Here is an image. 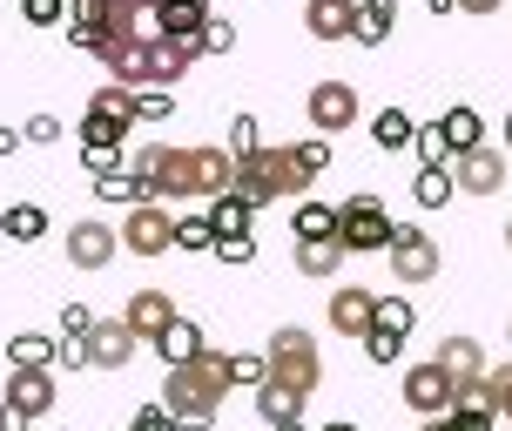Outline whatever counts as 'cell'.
Masks as SVG:
<instances>
[{"label": "cell", "mask_w": 512, "mask_h": 431, "mask_svg": "<svg viewBox=\"0 0 512 431\" xmlns=\"http://www.w3.org/2000/svg\"><path fill=\"white\" fill-rule=\"evenodd\" d=\"M230 398V357L223 351H196L189 364H169V378H162V405L176 411L182 431H203L216 425V405Z\"/></svg>", "instance_id": "1"}, {"label": "cell", "mask_w": 512, "mask_h": 431, "mask_svg": "<svg viewBox=\"0 0 512 431\" xmlns=\"http://www.w3.org/2000/svg\"><path fill=\"white\" fill-rule=\"evenodd\" d=\"M230 189L250 209H263V203H283V196H304L310 176L297 169V155H290V149H250V155H236V182H230Z\"/></svg>", "instance_id": "2"}, {"label": "cell", "mask_w": 512, "mask_h": 431, "mask_svg": "<svg viewBox=\"0 0 512 431\" xmlns=\"http://www.w3.org/2000/svg\"><path fill=\"white\" fill-rule=\"evenodd\" d=\"M263 378L283 384V391H297V398H310L317 384H324V357H317V337H310L304 324H283L270 330V344H263Z\"/></svg>", "instance_id": "3"}, {"label": "cell", "mask_w": 512, "mask_h": 431, "mask_svg": "<svg viewBox=\"0 0 512 431\" xmlns=\"http://www.w3.org/2000/svg\"><path fill=\"white\" fill-rule=\"evenodd\" d=\"M128 176H142V189L155 203H196V149L149 142V149L128 155Z\"/></svg>", "instance_id": "4"}, {"label": "cell", "mask_w": 512, "mask_h": 431, "mask_svg": "<svg viewBox=\"0 0 512 431\" xmlns=\"http://www.w3.org/2000/svg\"><path fill=\"white\" fill-rule=\"evenodd\" d=\"M391 229L398 223H391V209H384L371 189H358V196L337 203V243H344L351 256H378L384 243H391Z\"/></svg>", "instance_id": "5"}, {"label": "cell", "mask_w": 512, "mask_h": 431, "mask_svg": "<svg viewBox=\"0 0 512 431\" xmlns=\"http://www.w3.org/2000/svg\"><path fill=\"white\" fill-rule=\"evenodd\" d=\"M115 236H122L128 256H169V250H176V209H169V203H135Z\"/></svg>", "instance_id": "6"}, {"label": "cell", "mask_w": 512, "mask_h": 431, "mask_svg": "<svg viewBox=\"0 0 512 431\" xmlns=\"http://www.w3.org/2000/svg\"><path fill=\"white\" fill-rule=\"evenodd\" d=\"M384 256H391V277H398V283H432L438 263H445V250L432 243V229H411V223L391 229Z\"/></svg>", "instance_id": "7"}, {"label": "cell", "mask_w": 512, "mask_h": 431, "mask_svg": "<svg viewBox=\"0 0 512 431\" xmlns=\"http://www.w3.org/2000/svg\"><path fill=\"white\" fill-rule=\"evenodd\" d=\"M304 108H310V128H317V135H344V128L364 115V108H358V88H351V81H317Z\"/></svg>", "instance_id": "8"}, {"label": "cell", "mask_w": 512, "mask_h": 431, "mask_svg": "<svg viewBox=\"0 0 512 431\" xmlns=\"http://www.w3.org/2000/svg\"><path fill=\"white\" fill-rule=\"evenodd\" d=\"M452 182H459L465 196H499V189H506V149L479 142V149L452 155Z\"/></svg>", "instance_id": "9"}, {"label": "cell", "mask_w": 512, "mask_h": 431, "mask_svg": "<svg viewBox=\"0 0 512 431\" xmlns=\"http://www.w3.org/2000/svg\"><path fill=\"white\" fill-rule=\"evenodd\" d=\"M142 351V337L122 317H95L88 324V371H128V357Z\"/></svg>", "instance_id": "10"}, {"label": "cell", "mask_w": 512, "mask_h": 431, "mask_svg": "<svg viewBox=\"0 0 512 431\" xmlns=\"http://www.w3.org/2000/svg\"><path fill=\"white\" fill-rule=\"evenodd\" d=\"M115 250H122V236H115L102 216L68 223V263H75V270H108V263H115Z\"/></svg>", "instance_id": "11"}, {"label": "cell", "mask_w": 512, "mask_h": 431, "mask_svg": "<svg viewBox=\"0 0 512 431\" xmlns=\"http://www.w3.org/2000/svg\"><path fill=\"white\" fill-rule=\"evenodd\" d=\"M405 405L418 411V418H445L452 411V378H445V364H411L405 371Z\"/></svg>", "instance_id": "12"}, {"label": "cell", "mask_w": 512, "mask_h": 431, "mask_svg": "<svg viewBox=\"0 0 512 431\" xmlns=\"http://www.w3.org/2000/svg\"><path fill=\"white\" fill-rule=\"evenodd\" d=\"M122 324L135 330L142 344H155L162 330L176 324V297H169V290H135V297L122 304Z\"/></svg>", "instance_id": "13"}, {"label": "cell", "mask_w": 512, "mask_h": 431, "mask_svg": "<svg viewBox=\"0 0 512 431\" xmlns=\"http://www.w3.org/2000/svg\"><path fill=\"white\" fill-rule=\"evenodd\" d=\"M371 310H378V297H371L364 283H337V290H331V310H324V317H331L337 337H364V330H371Z\"/></svg>", "instance_id": "14"}, {"label": "cell", "mask_w": 512, "mask_h": 431, "mask_svg": "<svg viewBox=\"0 0 512 431\" xmlns=\"http://www.w3.org/2000/svg\"><path fill=\"white\" fill-rule=\"evenodd\" d=\"M304 27H310V41H351L358 0H304Z\"/></svg>", "instance_id": "15"}, {"label": "cell", "mask_w": 512, "mask_h": 431, "mask_svg": "<svg viewBox=\"0 0 512 431\" xmlns=\"http://www.w3.org/2000/svg\"><path fill=\"white\" fill-rule=\"evenodd\" d=\"M7 405L21 418H48L54 411V371H7Z\"/></svg>", "instance_id": "16"}, {"label": "cell", "mask_w": 512, "mask_h": 431, "mask_svg": "<svg viewBox=\"0 0 512 431\" xmlns=\"http://www.w3.org/2000/svg\"><path fill=\"white\" fill-rule=\"evenodd\" d=\"M438 128H445V149H452V155H465V149H479V142H486V115H479V108H465V102L445 108Z\"/></svg>", "instance_id": "17"}, {"label": "cell", "mask_w": 512, "mask_h": 431, "mask_svg": "<svg viewBox=\"0 0 512 431\" xmlns=\"http://www.w3.org/2000/svg\"><path fill=\"white\" fill-rule=\"evenodd\" d=\"M432 364H445V378L465 384V378H479L486 371V351H479V337H445L432 351Z\"/></svg>", "instance_id": "18"}, {"label": "cell", "mask_w": 512, "mask_h": 431, "mask_svg": "<svg viewBox=\"0 0 512 431\" xmlns=\"http://www.w3.org/2000/svg\"><path fill=\"white\" fill-rule=\"evenodd\" d=\"M344 243H337V236H304V243H297V270H304V277H337V270H344Z\"/></svg>", "instance_id": "19"}, {"label": "cell", "mask_w": 512, "mask_h": 431, "mask_svg": "<svg viewBox=\"0 0 512 431\" xmlns=\"http://www.w3.org/2000/svg\"><path fill=\"white\" fill-rule=\"evenodd\" d=\"M230 182H236V155L230 149H196V196H230Z\"/></svg>", "instance_id": "20"}, {"label": "cell", "mask_w": 512, "mask_h": 431, "mask_svg": "<svg viewBox=\"0 0 512 431\" xmlns=\"http://www.w3.org/2000/svg\"><path fill=\"white\" fill-rule=\"evenodd\" d=\"M391 27H398V0H358V27H351V41L384 48V41H391Z\"/></svg>", "instance_id": "21"}, {"label": "cell", "mask_w": 512, "mask_h": 431, "mask_svg": "<svg viewBox=\"0 0 512 431\" xmlns=\"http://www.w3.org/2000/svg\"><path fill=\"white\" fill-rule=\"evenodd\" d=\"M0 236H7V243H41V236H48V209L41 203H7L0 209Z\"/></svg>", "instance_id": "22"}, {"label": "cell", "mask_w": 512, "mask_h": 431, "mask_svg": "<svg viewBox=\"0 0 512 431\" xmlns=\"http://www.w3.org/2000/svg\"><path fill=\"white\" fill-rule=\"evenodd\" d=\"M7 371H54V337H41V330L7 337Z\"/></svg>", "instance_id": "23"}, {"label": "cell", "mask_w": 512, "mask_h": 431, "mask_svg": "<svg viewBox=\"0 0 512 431\" xmlns=\"http://www.w3.org/2000/svg\"><path fill=\"white\" fill-rule=\"evenodd\" d=\"M411 196H418V209H445L452 196H459L452 162H425V169H418V182H411Z\"/></svg>", "instance_id": "24"}, {"label": "cell", "mask_w": 512, "mask_h": 431, "mask_svg": "<svg viewBox=\"0 0 512 431\" xmlns=\"http://www.w3.org/2000/svg\"><path fill=\"white\" fill-rule=\"evenodd\" d=\"M149 14H155L162 34H196V27L209 21V0H155Z\"/></svg>", "instance_id": "25"}, {"label": "cell", "mask_w": 512, "mask_h": 431, "mask_svg": "<svg viewBox=\"0 0 512 431\" xmlns=\"http://www.w3.org/2000/svg\"><path fill=\"white\" fill-rule=\"evenodd\" d=\"M411 135H418V122H411L405 108H378V115H371V142H378L384 155L411 149Z\"/></svg>", "instance_id": "26"}, {"label": "cell", "mask_w": 512, "mask_h": 431, "mask_svg": "<svg viewBox=\"0 0 512 431\" xmlns=\"http://www.w3.org/2000/svg\"><path fill=\"white\" fill-rule=\"evenodd\" d=\"M310 398H297V391H283V384H256V411H263V425H290V418H304Z\"/></svg>", "instance_id": "27"}, {"label": "cell", "mask_w": 512, "mask_h": 431, "mask_svg": "<svg viewBox=\"0 0 512 431\" xmlns=\"http://www.w3.org/2000/svg\"><path fill=\"white\" fill-rule=\"evenodd\" d=\"M196 351H203V330L189 324V317H176V324L155 337V357H162V364H189Z\"/></svg>", "instance_id": "28"}, {"label": "cell", "mask_w": 512, "mask_h": 431, "mask_svg": "<svg viewBox=\"0 0 512 431\" xmlns=\"http://www.w3.org/2000/svg\"><path fill=\"white\" fill-rule=\"evenodd\" d=\"M95 196H102V203H122V209L155 203L149 189H142V176H128V169H108V176H95Z\"/></svg>", "instance_id": "29"}, {"label": "cell", "mask_w": 512, "mask_h": 431, "mask_svg": "<svg viewBox=\"0 0 512 431\" xmlns=\"http://www.w3.org/2000/svg\"><path fill=\"white\" fill-rule=\"evenodd\" d=\"M209 203H216V209H209V223H216V236H250V216H256V209L243 203L236 189H230V196H209Z\"/></svg>", "instance_id": "30"}, {"label": "cell", "mask_w": 512, "mask_h": 431, "mask_svg": "<svg viewBox=\"0 0 512 431\" xmlns=\"http://www.w3.org/2000/svg\"><path fill=\"white\" fill-rule=\"evenodd\" d=\"M122 135H128V122H115V115H81V149H122Z\"/></svg>", "instance_id": "31"}, {"label": "cell", "mask_w": 512, "mask_h": 431, "mask_svg": "<svg viewBox=\"0 0 512 431\" xmlns=\"http://www.w3.org/2000/svg\"><path fill=\"white\" fill-rule=\"evenodd\" d=\"M88 108H95V115H115V122H135V88L108 81V88H95V95H88Z\"/></svg>", "instance_id": "32"}, {"label": "cell", "mask_w": 512, "mask_h": 431, "mask_svg": "<svg viewBox=\"0 0 512 431\" xmlns=\"http://www.w3.org/2000/svg\"><path fill=\"white\" fill-rule=\"evenodd\" d=\"M209 243H216L209 209H189V216H176V250H209Z\"/></svg>", "instance_id": "33"}, {"label": "cell", "mask_w": 512, "mask_h": 431, "mask_svg": "<svg viewBox=\"0 0 512 431\" xmlns=\"http://www.w3.org/2000/svg\"><path fill=\"white\" fill-rule=\"evenodd\" d=\"M371 324L391 330V337H411V324H418V310L405 304V297H378V310H371Z\"/></svg>", "instance_id": "34"}, {"label": "cell", "mask_w": 512, "mask_h": 431, "mask_svg": "<svg viewBox=\"0 0 512 431\" xmlns=\"http://www.w3.org/2000/svg\"><path fill=\"white\" fill-rule=\"evenodd\" d=\"M290 155H297V169H304L310 182L331 169V135H310V142H290Z\"/></svg>", "instance_id": "35"}, {"label": "cell", "mask_w": 512, "mask_h": 431, "mask_svg": "<svg viewBox=\"0 0 512 431\" xmlns=\"http://www.w3.org/2000/svg\"><path fill=\"white\" fill-rule=\"evenodd\" d=\"M304 236H337V209L331 203H297V243Z\"/></svg>", "instance_id": "36"}, {"label": "cell", "mask_w": 512, "mask_h": 431, "mask_svg": "<svg viewBox=\"0 0 512 431\" xmlns=\"http://www.w3.org/2000/svg\"><path fill=\"white\" fill-rule=\"evenodd\" d=\"M169 115H176L169 88H135V122H169Z\"/></svg>", "instance_id": "37"}, {"label": "cell", "mask_w": 512, "mask_h": 431, "mask_svg": "<svg viewBox=\"0 0 512 431\" xmlns=\"http://www.w3.org/2000/svg\"><path fill=\"white\" fill-rule=\"evenodd\" d=\"M486 398H492V418H499V425H512V364L486 371Z\"/></svg>", "instance_id": "38"}, {"label": "cell", "mask_w": 512, "mask_h": 431, "mask_svg": "<svg viewBox=\"0 0 512 431\" xmlns=\"http://www.w3.org/2000/svg\"><path fill=\"white\" fill-rule=\"evenodd\" d=\"M364 357H371V364H398V357H405V337H391V330H364Z\"/></svg>", "instance_id": "39"}, {"label": "cell", "mask_w": 512, "mask_h": 431, "mask_svg": "<svg viewBox=\"0 0 512 431\" xmlns=\"http://www.w3.org/2000/svg\"><path fill=\"white\" fill-rule=\"evenodd\" d=\"M411 149H418V162H452V149H445V128H438V122H418Z\"/></svg>", "instance_id": "40"}, {"label": "cell", "mask_w": 512, "mask_h": 431, "mask_svg": "<svg viewBox=\"0 0 512 431\" xmlns=\"http://www.w3.org/2000/svg\"><path fill=\"white\" fill-rule=\"evenodd\" d=\"M21 21L27 27H61L68 21V0H21Z\"/></svg>", "instance_id": "41"}, {"label": "cell", "mask_w": 512, "mask_h": 431, "mask_svg": "<svg viewBox=\"0 0 512 431\" xmlns=\"http://www.w3.org/2000/svg\"><path fill=\"white\" fill-rule=\"evenodd\" d=\"M263 371H270V364H263V351H230V384H263Z\"/></svg>", "instance_id": "42"}, {"label": "cell", "mask_w": 512, "mask_h": 431, "mask_svg": "<svg viewBox=\"0 0 512 431\" xmlns=\"http://www.w3.org/2000/svg\"><path fill=\"white\" fill-rule=\"evenodd\" d=\"M196 41H203V54H230V48H236V27H230V21H216V14H209V21L196 27Z\"/></svg>", "instance_id": "43"}, {"label": "cell", "mask_w": 512, "mask_h": 431, "mask_svg": "<svg viewBox=\"0 0 512 431\" xmlns=\"http://www.w3.org/2000/svg\"><path fill=\"white\" fill-rule=\"evenodd\" d=\"M128 431H182V425H176V411L155 398V405H142L135 418H128Z\"/></svg>", "instance_id": "44"}, {"label": "cell", "mask_w": 512, "mask_h": 431, "mask_svg": "<svg viewBox=\"0 0 512 431\" xmlns=\"http://www.w3.org/2000/svg\"><path fill=\"white\" fill-rule=\"evenodd\" d=\"M54 364L61 371H88V337H54Z\"/></svg>", "instance_id": "45"}, {"label": "cell", "mask_w": 512, "mask_h": 431, "mask_svg": "<svg viewBox=\"0 0 512 431\" xmlns=\"http://www.w3.org/2000/svg\"><path fill=\"white\" fill-rule=\"evenodd\" d=\"M209 250H216V263H250V256H256V236H216Z\"/></svg>", "instance_id": "46"}, {"label": "cell", "mask_w": 512, "mask_h": 431, "mask_svg": "<svg viewBox=\"0 0 512 431\" xmlns=\"http://www.w3.org/2000/svg\"><path fill=\"white\" fill-rule=\"evenodd\" d=\"M250 149H263V142H256V115H236L230 122V155H250Z\"/></svg>", "instance_id": "47"}, {"label": "cell", "mask_w": 512, "mask_h": 431, "mask_svg": "<svg viewBox=\"0 0 512 431\" xmlns=\"http://www.w3.org/2000/svg\"><path fill=\"white\" fill-rule=\"evenodd\" d=\"M21 142H41V149H48V142H61V122H54V115H27Z\"/></svg>", "instance_id": "48"}, {"label": "cell", "mask_w": 512, "mask_h": 431, "mask_svg": "<svg viewBox=\"0 0 512 431\" xmlns=\"http://www.w3.org/2000/svg\"><path fill=\"white\" fill-rule=\"evenodd\" d=\"M68 21H75V27H102L108 21V0H68Z\"/></svg>", "instance_id": "49"}, {"label": "cell", "mask_w": 512, "mask_h": 431, "mask_svg": "<svg viewBox=\"0 0 512 431\" xmlns=\"http://www.w3.org/2000/svg\"><path fill=\"white\" fill-rule=\"evenodd\" d=\"M88 324H95V310H88V304H68V310H61V337H88Z\"/></svg>", "instance_id": "50"}, {"label": "cell", "mask_w": 512, "mask_h": 431, "mask_svg": "<svg viewBox=\"0 0 512 431\" xmlns=\"http://www.w3.org/2000/svg\"><path fill=\"white\" fill-rule=\"evenodd\" d=\"M88 162V176H108V169H122V149H81Z\"/></svg>", "instance_id": "51"}, {"label": "cell", "mask_w": 512, "mask_h": 431, "mask_svg": "<svg viewBox=\"0 0 512 431\" xmlns=\"http://www.w3.org/2000/svg\"><path fill=\"white\" fill-rule=\"evenodd\" d=\"M27 425H34V418H21L14 405H0V431H27Z\"/></svg>", "instance_id": "52"}, {"label": "cell", "mask_w": 512, "mask_h": 431, "mask_svg": "<svg viewBox=\"0 0 512 431\" xmlns=\"http://www.w3.org/2000/svg\"><path fill=\"white\" fill-rule=\"evenodd\" d=\"M459 14H499V0H459Z\"/></svg>", "instance_id": "53"}, {"label": "cell", "mask_w": 512, "mask_h": 431, "mask_svg": "<svg viewBox=\"0 0 512 431\" xmlns=\"http://www.w3.org/2000/svg\"><path fill=\"white\" fill-rule=\"evenodd\" d=\"M14 142H21V135H14V128H0V155H14Z\"/></svg>", "instance_id": "54"}, {"label": "cell", "mask_w": 512, "mask_h": 431, "mask_svg": "<svg viewBox=\"0 0 512 431\" xmlns=\"http://www.w3.org/2000/svg\"><path fill=\"white\" fill-rule=\"evenodd\" d=\"M499 142H506V149H512V108H506V122H499Z\"/></svg>", "instance_id": "55"}, {"label": "cell", "mask_w": 512, "mask_h": 431, "mask_svg": "<svg viewBox=\"0 0 512 431\" xmlns=\"http://www.w3.org/2000/svg\"><path fill=\"white\" fill-rule=\"evenodd\" d=\"M432 14H459V0H432Z\"/></svg>", "instance_id": "56"}, {"label": "cell", "mask_w": 512, "mask_h": 431, "mask_svg": "<svg viewBox=\"0 0 512 431\" xmlns=\"http://www.w3.org/2000/svg\"><path fill=\"white\" fill-rule=\"evenodd\" d=\"M270 431H304V418H290V425H270Z\"/></svg>", "instance_id": "57"}, {"label": "cell", "mask_w": 512, "mask_h": 431, "mask_svg": "<svg viewBox=\"0 0 512 431\" xmlns=\"http://www.w3.org/2000/svg\"><path fill=\"white\" fill-rule=\"evenodd\" d=\"M418 431H445V418H425V425H418Z\"/></svg>", "instance_id": "58"}, {"label": "cell", "mask_w": 512, "mask_h": 431, "mask_svg": "<svg viewBox=\"0 0 512 431\" xmlns=\"http://www.w3.org/2000/svg\"><path fill=\"white\" fill-rule=\"evenodd\" d=\"M324 431H358V425H344V418H337V425H324Z\"/></svg>", "instance_id": "59"}, {"label": "cell", "mask_w": 512, "mask_h": 431, "mask_svg": "<svg viewBox=\"0 0 512 431\" xmlns=\"http://www.w3.org/2000/svg\"><path fill=\"white\" fill-rule=\"evenodd\" d=\"M128 7H155V0H128Z\"/></svg>", "instance_id": "60"}, {"label": "cell", "mask_w": 512, "mask_h": 431, "mask_svg": "<svg viewBox=\"0 0 512 431\" xmlns=\"http://www.w3.org/2000/svg\"><path fill=\"white\" fill-rule=\"evenodd\" d=\"M506 243H512V223H506Z\"/></svg>", "instance_id": "61"}]
</instances>
